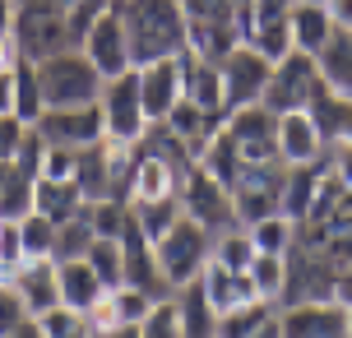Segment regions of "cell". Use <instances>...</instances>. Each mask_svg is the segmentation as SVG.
<instances>
[{
	"label": "cell",
	"instance_id": "6da1fadb",
	"mask_svg": "<svg viewBox=\"0 0 352 338\" xmlns=\"http://www.w3.org/2000/svg\"><path fill=\"white\" fill-rule=\"evenodd\" d=\"M116 10L125 19L135 65L186 52V10H181V0H116Z\"/></svg>",
	"mask_w": 352,
	"mask_h": 338
},
{
	"label": "cell",
	"instance_id": "7a4b0ae2",
	"mask_svg": "<svg viewBox=\"0 0 352 338\" xmlns=\"http://www.w3.org/2000/svg\"><path fill=\"white\" fill-rule=\"evenodd\" d=\"M37 84H42V102L47 107H88L102 93V74L84 56V47H70L60 56L37 60Z\"/></svg>",
	"mask_w": 352,
	"mask_h": 338
},
{
	"label": "cell",
	"instance_id": "3957f363",
	"mask_svg": "<svg viewBox=\"0 0 352 338\" xmlns=\"http://www.w3.org/2000/svg\"><path fill=\"white\" fill-rule=\"evenodd\" d=\"M153 250H158V264H162V273H167V283H172V292H176V287L195 283V278L204 273V264L213 260V232L181 214L172 227L153 241Z\"/></svg>",
	"mask_w": 352,
	"mask_h": 338
},
{
	"label": "cell",
	"instance_id": "277c9868",
	"mask_svg": "<svg viewBox=\"0 0 352 338\" xmlns=\"http://www.w3.org/2000/svg\"><path fill=\"white\" fill-rule=\"evenodd\" d=\"M338 273H343V269H338L324 250L292 241V250H287V283H283L278 311L283 306H297V302H338Z\"/></svg>",
	"mask_w": 352,
	"mask_h": 338
},
{
	"label": "cell",
	"instance_id": "5b68a950",
	"mask_svg": "<svg viewBox=\"0 0 352 338\" xmlns=\"http://www.w3.org/2000/svg\"><path fill=\"white\" fill-rule=\"evenodd\" d=\"M329 89L324 74H320L316 56L306 52H287L283 60H274V74H269V89H264V107L269 111H311L320 93Z\"/></svg>",
	"mask_w": 352,
	"mask_h": 338
},
{
	"label": "cell",
	"instance_id": "8992f818",
	"mask_svg": "<svg viewBox=\"0 0 352 338\" xmlns=\"http://www.w3.org/2000/svg\"><path fill=\"white\" fill-rule=\"evenodd\" d=\"M218 74H223V107L236 111V107H250V102H264L274 60L260 56L250 42H236L228 56H218Z\"/></svg>",
	"mask_w": 352,
	"mask_h": 338
},
{
	"label": "cell",
	"instance_id": "52a82bcc",
	"mask_svg": "<svg viewBox=\"0 0 352 338\" xmlns=\"http://www.w3.org/2000/svg\"><path fill=\"white\" fill-rule=\"evenodd\" d=\"M98 107H102V135H107V139L140 144V135L148 130V116H144V102H140V79H135V70L116 74V79H102Z\"/></svg>",
	"mask_w": 352,
	"mask_h": 338
},
{
	"label": "cell",
	"instance_id": "ba28073f",
	"mask_svg": "<svg viewBox=\"0 0 352 338\" xmlns=\"http://www.w3.org/2000/svg\"><path fill=\"white\" fill-rule=\"evenodd\" d=\"M283 162H246L241 177L232 181V214L241 227L260 223V218L278 214V199H283Z\"/></svg>",
	"mask_w": 352,
	"mask_h": 338
},
{
	"label": "cell",
	"instance_id": "9c48e42d",
	"mask_svg": "<svg viewBox=\"0 0 352 338\" xmlns=\"http://www.w3.org/2000/svg\"><path fill=\"white\" fill-rule=\"evenodd\" d=\"M84 56L98 65L102 79H116V74L135 70L130 37H125V19H121V10H116V0L93 14V23H88V33H84Z\"/></svg>",
	"mask_w": 352,
	"mask_h": 338
},
{
	"label": "cell",
	"instance_id": "30bf717a",
	"mask_svg": "<svg viewBox=\"0 0 352 338\" xmlns=\"http://www.w3.org/2000/svg\"><path fill=\"white\" fill-rule=\"evenodd\" d=\"M14 47L23 60H47V56H60L70 52V47H79V37H74L70 28V14H42V10H19L14 19Z\"/></svg>",
	"mask_w": 352,
	"mask_h": 338
},
{
	"label": "cell",
	"instance_id": "8fae6325",
	"mask_svg": "<svg viewBox=\"0 0 352 338\" xmlns=\"http://www.w3.org/2000/svg\"><path fill=\"white\" fill-rule=\"evenodd\" d=\"M135 79H140L144 116H148V121H167L172 107L186 98V52L148 60V65H135Z\"/></svg>",
	"mask_w": 352,
	"mask_h": 338
},
{
	"label": "cell",
	"instance_id": "7c38bea8",
	"mask_svg": "<svg viewBox=\"0 0 352 338\" xmlns=\"http://www.w3.org/2000/svg\"><path fill=\"white\" fill-rule=\"evenodd\" d=\"M223 130L232 135L236 153L246 162H278V111H269L264 102L228 111Z\"/></svg>",
	"mask_w": 352,
	"mask_h": 338
},
{
	"label": "cell",
	"instance_id": "4fadbf2b",
	"mask_svg": "<svg viewBox=\"0 0 352 338\" xmlns=\"http://www.w3.org/2000/svg\"><path fill=\"white\" fill-rule=\"evenodd\" d=\"M181 214L195 218L199 227H209V232H223L236 223V214H232V190L223 185V181H213L199 162H195V172L186 177V185H181Z\"/></svg>",
	"mask_w": 352,
	"mask_h": 338
},
{
	"label": "cell",
	"instance_id": "5bb4252c",
	"mask_svg": "<svg viewBox=\"0 0 352 338\" xmlns=\"http://www.w3.org/2000/svg\"><path fill=\"white\" fill-rule=\"evenodd\" d=\"M121 255H125V283L130 287L148 292L153 302L172 297V283H167V273H162V264H158V250H153V241L140 232L135 214H130V223H125V232H121Z\"/></svg>",
	"mask_w": 352,
	"mask_h": 338
},
{
	"label": "cell",
	"instance_id": "9a60e30c",
	"mask_svg": "<svg viewBox=\"0 0 352 338\" xmlns=\"http://www.w3.org/2000/svg\"><path fill=\"white\" fill-rule=\"evenodd\" d=\"M37 135L47 144L60 148H88V144L102 139V107L88 102V107H47L37 116Z\"/></svg>",
	"mask_w": 352,
	"mask_h": 338
},
{
	"label": "cell",
	"instance_id": "2e32d148",
	"mask_svg": "<svg viewBox=\"0 0 352 338\" xmlns=\"http://www.w3.org/2000/svg\"><path fill=\"white\" fill-rule=\"evenodd\" d=\"M283 338H348L343 302H297L278 311Z\"/></svg>",
	"mask_w": 352,
	"mask_h": 338
},
{
	"label": "cell",
	"instance_id": "e0dca14e",
	"mask_svg": "<svg viewBox=\"0 0 352 338\" xmlns=\"http://www.w3.org/2000/svg\"><path fill=\"white\" fill-rule=\"evenodd\" d=\"M324 135L311 111H283L278 116V162L283 167H316L324 162Z\"/></svg>",
	"mask_w": 352,
	"mask_h": 338
},
{
	"label": "cell",
	"instance_id": "ac0fdd59",
	"mask_svg": "<svg viewBox=\"0 0 352 338\" xmlns=\"http://www.w3.org/2000/svg\"><path fill=\"white\" fill-rule=\"evenodd\" d=\"M199 287H204V297H209L213 315H223V311H232V306L255 302V297H260V292H255V278H250V269H228V264H218V260L204 264Z\"/></svg>",
	"mask_w": 352,
	"mask_h": 338
},
{
	"label": "cell",
	"instance_id": "d6986e66",
	"mask_svg": "<svg viewBox=\"0 0 352 338\" xmlns=\"http://www.w3.org/2000/svg\"><path fill=\"white\" fill-rule=\"evenodd\" d=\"M56 278H60V306L84 311V315L102 302V292H111V287L93 273L88 260H65V264H56Z\"/></svg>",
	"mask_w": 352,
	"mask_h": 338
},
{
	"label": "cell",
	"instance_id": "ffe728a7",
	"mask_svg": "<svg viewBox=\"0 0 352 338\" xmlns=\"http://www.w3.org/2000/svg\"><path fill=\"white\" fill-rule=\"evenodd\" d=\"M14 287L28 302V315H42L60 306V278H56V260H23V269L14 273Z\"/></svg>",
	"mask_w": 352,
	"mask_h": 338
},
{
	"label": "cell",
	"instance_id": "44dd1931",
	"mask_svg": "<svg viewBox=\"0 0 352 338\" xmlns=\"http://www.w3.org/2000/svg\"><path fill=\"white\" fill-rule=\"evenodd\" d=\"M181 195V177H176L172 162L153 158V153H140L135 148V185H130V204H148V199H167Z\"/></svg>",
	"mask_w": 352,
	"mask_h": 338
},
{
	"label": "cell",
	"instance_id": "7402d4cb",
	"mask_svg": "<svg viewBox=\"0 0 352 338\" xmlns=\"http://www.w3.org/2000/svg\"><path fill=\"white\" fill-rule=\"evenodd\" d=\"M186 98L195 107L213 111L228 121V107H223V74H218V60H204V56L186 52Z\"/></svg>",
	"mask_w": 352,
	"mask_h": 338
},
{
	"label": "cell",
	"instance_id": "603a6c76",
	"mask_svg": "<svg viewBox=\"0 0 352 338\" xmlns=\"http://www.w3.org/2000/svg\"><path fill=\"white\" fill-rule=\"evenodd\" d=\"M33 209L37 214H47L52 223H65V218H74V214H84L88 209V199H84V190H79V181H56V177H37V185H33Z\"/></svg>",
	"mask_w": 352,
	"mask_h": 338
},
{
	"label": "cell",
	"instance_id": "cb8c5ba5",
	"mask_svg": "<svg viewBox=\"0 0 352 338\" xmlns=\"http://www.w3.org/2000/svg\"><path fill=\"white\" fill-rule=\"evenodd\" d=\"M320 74H324V84L338 93V98H348L352 102V28H334L329 42L320 47L316 56Z\"/></svg>",
	"mask_w": 352,
	"mask_h": 338
},
{
	"label": "cell",
	"instance_id": "d4e9b609",
	"mask_svg": "<svg viewBox=\"0 0 352 338\" xmlns=\"http://www.w3.org/2000/svg\"><path fill=\"white\" fill-rule=\"evenodd\" d=\"M167 125H172L176 135L186 139V148H190L195 158H199V153H204V144H209L213 135L223 130V116H213V111L195 107L190 98H181V102L172 107V116H167Z\"/></svg>",
	"mask_w": 352,
	"mask_h": 338
},
{
	"label": "cell",
	"instance_id": "484cf974",
	"mask_svg": "<svg viewBox=\"0 0 352 338\" xmlns=\"http://www.w3.org/2000/svg\"><path fill=\"white\" fill-rule=\"evenodd\" d=\"M320 177H324V162H316V167H287V172H283V199H278V214H287L292 223H301V218L311 214V204H316Z\"/></svg>",
	"mask_w": 352,
	"mask_h": 338
},
{
	"label": "cell",
	"instance_id": "4316f807",
	"mask_svg": "<svg viewBox=\"0 0 352 338\" xmlns=\"http://www.w3.org/2000/svg\"><path fill=\"white\" fill-rule=\"evenodd\" d=\"M274 315H278V306L264 302V297L241 302V306H232V311H223V315H218L213 338H255L264 324H274Z\"/></svg>",
	"mask_w": 352,
	"mask_h": 338
},
{
	"label": "cell",
	"instance_id": "83f0119b",
	"mask_svg": "<svg viewBox=\"0 0 352 338\" xmlns=\"http://www.w3.org/2000/svg\"><path fill=\"white\" fill-rule=\"evenodd\" d=\"M287 23H292V52H306V56H320V47H324L329 33H334V23H329V14H324V5H306V0L292 5Z\"/></svg>",
	"mask_w": 352,
	"mask_h": 338
},
{
	"label": "cell",
	"instance_id": "f1b7e54d",
	"mask_svg": "<svg viewBox=\"0 0 352 338\" xmlns=\"http://www.w3.org/2000/svg\"><path fill=\"white\" fill-rule=\"evenodd\" d=\"M176 311H181V329H186V338H213V324H218V315H213L209 297H204V287H199V278L186 287H176Z\"/></svg>",
	"mask_w": 352,
	"mask_h": 338
},
{
	"label": "cell",
	"instance_id": "f546056e",
	"mask_svg": "<svg viewBox=\"0 0 352 338\" xmlns=\"http://www.w3.org/2000/svg\"><path fill=\"white\" fill-rule=\"evenodd\" d=\"M74 181H79V190L84 199H111V181H107V135L98 144H88L79 148V167H74Z\"/></svg>",
	"mask_w": 352,
	"mask_h": 338
},
{
	"label": "cell",
	"instance_id": "4dcf8cb0",
	"mask_svg": "<svg viewBox=\"0 0 352 338\" xmlns=\"http://www.w3.org/2000/svg\"><path fill=\"white\" fill-rule=\"evenodd\" d=\"M195 162H199V167H204V172H209L213 181H223L228 190H232V181L241 177V167H246V158L236 153V144H232L228 130H218V135H213V139L204 144V153H199Z\"/></svg>",
	"mask_w": 352,
	"mask_h": 338
},
{
	"label": "cell",
	"instance_id": "1f68e13d",
	"mask_svg": "<svg viewBox=\"0 0 352 338\" xmlns=\"http://www.w3.org/2000/svg\"><path fill=\"white\" fill-rule=\"evenodd\" d=\"M98 241V232L88 223V214H74L65 223H56V246H52V260L65 264V260H88V250Z\"/></svg>",
	"mask_w": 352,
	"mask_h": 338
},
{
	"label": "cell",
	"instance_id": "d6a6232c",
	"mask_svg": "<svg viewBox=\"0 0 352 338\" xmlns=\"http://www.w3.org/2000/svg\"><path fill=\"white\" fill-rule=\"evenodd\" d=\"M42 111H47V102H42V84H37V65L19 56L14 60V116L23 125H37Z\"/></svg>",
	"mask_w": 352,
	"mask_h": 338
},
{
	"label": "cell",
	"instance_id": "836d02e7",
	"mask_svg": "<svg viewBox=\"0 0 352 338\" xmlns=\"http://www.w3.org/2000/svg\"><path fill=\"white\" fill-rule=\"evenodd\" d=\"M250 241H255V255H287L292 241H297V223L287 214H269L260 223H250Z\"/></svg>",
	"mask_w": 352,
	"mask_h": 338
},
{
	"label": "cell",
	"instance_id": "e575fe53",
	"mask_svg": "<svg viewBox=\"0 0 352 338\" xmlns=\"http://www.w3.org/2000/svg\"><path fill=\"white\" fill-rule=\"evenodd\" d=\"M213 260L228 264V269H250V260H255V241H250V232L241 227V223L213 232Z\"/></svg>",
	"mask_w": 352,
	"mask_h": 338
},
{
	"label": "cell",
	"instance_id": "d590c367",
	"mask_svg": "<svg viewBox=\"0 0 352 338\" xmlns=\"http://www.w3.org/2000/svg\"><path fill=\"white\" fill-rule=\"evenodd\" d=\"M19 241H23V260H52V246H56V223L47 214H28L19 218Z\"/></svg>",
	"mask_w": 352,
	"mask_h": 338
},
{
	"label": "cell",
	"instance_id": "8d00e7d4",
	"mask_svg": "<svg viewBox=\"0 0 352 338\" xmlns=\"http://www.w3.org/2000/svg\"><path fill=\"white\" fill-rule=\"evenodd\" d=\"M130 214H135V223H140V232L148 241H158L162 232L181 218V199L167 195V199H148V204H130Z\"/></svg>",
	"mask_w": 352,
	"mask_h": 338
},
{
	"label": "cell",
	"instance_id": "74e56055",
	"mask_svg": "<svg viewBox=\"0 0 352 338\" xmlns=\"http://www.w3.org/2000/svg\"><path fill=\"white\" fill-rule=\"evenodd\" d=\"M250 278H255V292H260L264 302L278 306L283 283H287V255H255L250 260Z\"/></svg>",
	"mask_w": 352,
	"mask_h": 338
},
{
	"label": "cell",
	"instance_id": "f35d334b",
	"mask_svg": "<svg viewBox=\"0 0 352 338\" xmlns=\"http://www.w3.org/2000/svg\"><path fill=\"white\" fill-rule=\"evenodd\" d=\"M88 264H93V273H98L107 287H121V283H125V255H121V241H111V236H98V241H93V250H88Z\"/></svg>",
	"mask_w": 352,
	"mask_h": 338
},
{
	"label": "cell",
	"instance_id": "ab89813d",
	"mask_svg": "<svg viewBox=\"0 0 352 338\" xmlns=\"http://www.w3.org/2000/svg\"><path fill=\"white\" fill-rule=\"evenodd\" d=\"M84 214H88V223H93V232H98V236L121 241L125 223H130V204H125V199H93Z\"/></svg>",
	"mask_w": 352,
	"mask_h": 338
},
{
	"label": "cell",
	"instance_id": "60d3db41",
	"mask_svg": "<svg viewBox=\"0 0 352 338\" xmlns=\"http://www.w3.org/2000/svg\"><path fill=\"white\" fill-rule=\"evenodd\" d=\"M33 185L37 177H28V172H10V181H5V195H0V218H28L33 214Z\"/></svg>",
	"mask_w": 352,
	"mask_h": 338
},
{
	"label": "cell",
	"instance_id": "b9f144b4",
	"mask_svg": "<svg viewBox=\"0 0 352 338\" xmlns=\"http://www.w3.org/2000/svg\"><path fill=\"white\" fill-rule=\"evenodd\" d=\"M140 338H186V329H181V311H176V297L153 302V311L140 320Z\"/></svg>",
	"mask_w": 352,
	"mask_h": 338
},
{
	"label": "cell",
	"instance_id": "7bdbcfd3",
	"mask_svg": "<svg viewBox=\"0 0 352 338\" xmlns=\"http://www.w3.org/2000/svg\"><path fill=\"white\" fill-rule=\"evenodd\" d=\"M28 320L33 315H28V302L14 287V278H0V338H14Z\"/></svg>",
	"mask_w": 352,
	"mask_h": 338
},
{
	"label": "cell",
	"instance_id": "ee69618b",
	"mask_svg": "<svg viewBox=\"0 0 352 338\" xmlns=\"http://www.w3.org/2000/svg\"><path fill=\"white\" fill-rule=\"evenodd\" d=\"M111 306H116V320L121 324H140L153 311V297L140 292V287H130V283H121V287H111Z\"/></svg>",
	"mask_w": 352,
	"mask_h": 338
},
{
	"label": "cell",
	"instance_id": "f6af8a7d",
	"mask_svg": "<svg viewBox=\"0 0 352 338\" xmlns=\"http://www.w3.org/2000/svg\"><path fill=\"white\" fill-rule=\"evenodd\" d=\"M33 320L42 324L47 338H65V334H74V329H84L88 315L84 311H70V306H52V311H42V315H33Z\"/></svg>",
	"mask_w": 352,
	"mask_h": 338
},
{
	"label": "cell",
	"instance_id": "bcb514c9",
	"mask_svg": "<svg viewBox=\"0 0 352 338\" xmlns=\"http://www.w3.org/2000/svg\"><path fill=\"white\" fill-rule=\"evenodd\" d=\"M42 158H47V139L37 135V125H28V135H23V144L14 153V167L28 172V177H42Z\"/></svg>",
	"mask_w": 352,
	"mask_h": 338
},
{
	"label": "cell",
	"instance_id": "7dc6e473",
	"mask_svg": "<svg viewBox=\"0 0 352 338\" xmlns=\"http://www.w3.org/2000/svg\"><path fill=\"white\" fill-rule=\"evenodd\" d=\"M74 167H79V148H60V144H47V158H42V177L70 181Z\"/></svg>",
	"mask_w": 352,
	"mask_h": 338
},
{
	"label": "cell",
	"instance_id": "c3c4849f",
	"mask_svg": "<svg viewBox=\"0 0 352 338\" xmlns=\"http://www.w3.org/2000/svg\"><path fill=\"white\" fill-rule=\"evenodd\" d=\"M23 135H28V125L19 121L14 111H5L0 116V162H14L19 144H23Z\"/></svg>",
	"mask_w": 352,
	"mask_h": 338
},
{
	"label": "cell",
	"instance_id": "681fc988",
	"mask_svg": "<svg viewBox=\"0 0 352 338\" xmlns=\"http://www.w3.org/2000/svg\"><path fill=\"white\" fill-rule=\"evenodd\" d=\"M324 162H329V172L352 190V144H329L324 148Z\"/></svg>",
	"mask_w": 352,
	"mask_h": 338
},
{
	"label": "cell",
	"instance_id": "f907efd6",
	"mask_svg": "<svg viewBox=\"0 0 352 338\" xmlns=\"http://www.w3.org/2000/svg\"><path fill=\"white\" fill-rule=\"evenodd\" d=\"M88 324H93V334H107V329H116V306H111V292H102V302L88 311Z\"/></svg>",
	"mask_w": 352,
	"mask_h": 338
},
{
	"label": "cell",
	"instance_id": "816d5d0a",
	"mask_svg": "<svg viewBox=\"0 0 352 338\" xmlns=\"http://www.w3.org/2000/svg\"><path fill=\"white\" fill-rule=\"evenodd\" d=\"M84 0H19V10H42V14H74Z\"/></svg>",
	"mask_w": 352,
	"mask_h": 338
},
{
	"label": "cell",
	"instance_id": "f5cc1de1",
	"mask_svg": "<svg viewBox=\"0 0 352 338\" xmlns=\"http://www.w3.org/2000/svg\"><path fill=\"white\" fill-rule=\"evenodd\" d=\"M324 14L334 28H352V0H324Z\"/></svg>",
	"mask_w": 352,
	"mask_h": 338
},
{
	"label": "cell",
	"instance_id": "db71d44e",
	"mask_svg": "<svg viewBox=\"0 0 352 338\" xmlns=\"http://www.w3.org/2000/svg\"><path fill=\"white\" fill-rule=\"evenodd\" d=\"M14 111V70H0V116Z\"/></svg>",
	"mask_w": 352,
	"mask_h": 338
},
{
	"label": "cell",
	"instance_id": "11a10c76",
	"mask_svg": "<svg viewBox=\"0 0 352 338\" xmlns=\"http://www.w3.org/2000/svg\"><path fill=\"white\" fill-rule=\"evenodd\" d=\"M14 19H19V0H0V37L14 33Z\"/></svg>",
	"mask_w": 352,
	"mask_h": 338
},
{
	"label": "cell",
	"instance_id": "9f6ffc18",
	"mask_svg": "<svg viewBox=\"0 0 352 338\" xmlns=\"http://www.w3.org/2000/svg\"><path fill=\"white\" fill-rule=\"evenodd\" d=\"M93 338H140V324H116L107 334H93Z\"/></svg>",
	"mask_w": 352,
	"mask_h": 338
},
{
	"label": "cell",
	"instance_id": "6f0895ef",
	"mask_svg": "<svg viewBox=\"0 0 352 338\" xmlns=\"http://www.w3.org/2000/svg\"><path fill=\"white\" fill-rule=\"evenodd\" d=\"M14 338H47V334H42V324H37V320H28V324H23V329H19Z\"/></svg>",
	"mask_w": 352,
	"mask_h": 338
},
{
	"label": "cell",
	"instance_id": "680465c9",
	"mask_svg": "<svg viewBox=\"0 0 352 338\" xmlns=\"http://www.w3.org/2000/svg\"><path fill=\"white\" fill-rule=\"evenodd\" d=\"M255 338H283V334H278V315H274V324H264V329H260Z\"/></svg>",
	"mask_w": 352,
	"mask_h": 338
},
{
	"label": "cell",
	"instance_id": "91938a15",
	"mask_svg": "<svg viewBox=\"0 0 352 338\" xmlns=\"http://www.w3.org/2000/svg\"><path fill=\"white\" fill-rule=\"evenodd\" d=\"M10 172H14V162H0V195H5V181H10Z\"/></svg>",
	"mask_w": 352,
	"mask_h": 338
},
{
	"label": "cell",
	"instance_id": "94428289",
	"mask_svg": "<svg viewBox=\"0 0 352 338\" xmlns=\"http://www.w3.org/2000/svg\"><path fill=\"white\" fill-rule=\"evenodd\" d=\"M65 338H93V324H84V329H74V334H65Z\"/></svg>",
	"mask_w": 352,
	"mask_h": 338
},
{
	"label": "cell",
	"instance_id": "6125c7cd",
	"mask_svg": "<svg viewBox=\"0 0 352 338\" xmlns=\"http://www.w3.org/2000/svg\"><path fill=\"white\" fill-rule=\"evenodd\" d=\"M338 144H352V116H348V125H343V139Z\"/></svg>",
	"mask_w": 352,
	"mask_h": 338
},
{
	"label": "cell",
	"instance_id": "be15d7a7",
	"mask_svg": "<svg viewBox=\"0 0 352 338\" xmlns=\"http://www.w3.org/2000/svg\"><path fill=\"white\" fill-rule=\"evenodd\" d=\"M343 315H348V338H352V302H343Z\"/></svg>",
	"mask_w": 352,
	"mask_h": 338
},
{
	"label": "cell",
	"instance_id": "e7e4bbea",
	"mask_svg": "<svg viewBox=\"0 0 352 338\" xmlns=\"http://www.w3.org/2000/svg\"><path fill=\"white\" fill-rule=\"evenodd\" d=\"M88 5H111V0H88Z\"/></svg>",
	"mask_w": 352,
	"mask_h": 338
},
{
	"label": "cell",
	"instance_id": "03108f58",
	"mask_svg": "<svg viewBox=\"0 0 352 338\" xmlns=\"http://www.w3.org/2000/svg\"><path fill=\"white\" fill-rule=\"evenodd\" d=\"M306 5H324V0H306Z\"/></svg>",
	"mask_w": 352,
	"mask_h": 338
}]
</instances>
